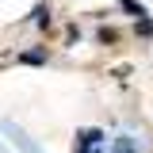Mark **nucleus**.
I'll use <instances>...</instances> for the list:
<instances>
[{"mask_svg":"<svg viewBox=\"0 0 153 153\" xmlns=\"http://www.w3.org/2000/svg\"><path fill=\"white\" fill-rule=\"evenodd\" d=\"M103 146V130H80L73 142V153H100Z\"/></svg>","mask_w":153,"mask_h":153,"instance_id":"nucleus-1","label":"nucleus"},{"mask_svg":"<svg viewBox=\"0 0 153 153\" xmlns=\"http://www.w3.org/2000/svg\"><path fill=\"white\" fill-rule=\"evenodd\" d=\"M4 130L12 134V142H16V146H19V149H23V153H42V149H38V146H35V142L27 138V134L19 130V126H12V123H4Z\"/></svg>","mask_w":153,"mask_h":153,"instance_id":"nucleus-2","label":"nucleus"},{"mask_svg":"<svg viewBox=\"0 0 153 153\" xmlns=\"http://www.w3.org/2000/svg\"><path fill=\"white\" fill-rule=\"evenodd\" d=\"M111 153H138V142H134L130 134H119L115 146H111Z\"/></svg>","mask_w":153,"mask_h":153,"instance_id":"nucleus-3","label":"nucleus"},{"mask_svg":"<svg viewBox=\"0 0 153 153\" xmlns=\"http://www.w3.org/2000/svg\"><path fill=\"white\" fill-rule=\"evenodd\" d=\"M119 4H123V8H126V12H134V16H138V19L146 16V8H142V4H138V0H119Z\"/></svg>","mask_w":153,"mask_h":153,"instance_id":"nucleus-4","label":"nucleus"}]
</instances>
